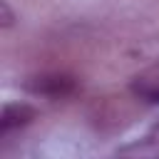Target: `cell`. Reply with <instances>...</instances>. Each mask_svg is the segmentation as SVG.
<instances>
[{
    "label": "cell",
    "instance_id": "6da1fadb",
    "mask_svg": "<svg viewBox=\"0 0 159 159\" xmlns=\"http://www.w3.org/2000/svg\"><path fill=\"white\" fill-rule=\"evenodd\" d=\"M77 87H80V82L72 75H65V72H45V75H35V77L25 80V89L30 94L47 97V99L72 97L77 92Z\"/></svg>",
    "mask_w": 159,
    "mask_h": 159
},
{
    "label": "cell",
    "instance_id": "7a4b0ae2",
    "mask_svg": "<svg viewBox=\"0 0 159 159\" xmlns=\"http://www.w3.org/2000/svg\"><path fill=\"white\" fill-rule=\"evenodd\" d=\"M129 89L134 97H139L147 104H159V62L144 67L142 72H137L129 82Z\"/></svg>",
    "mask_w": 159,
    "mask_h": 159
},
{
    "label": "cell",
    "instance_id": "3957f363",
    "mask_svg": "<svg viewBox=\"0 0 159 159\" xmlns=\"http://www.w3.org/2000/svg\"><path fill=\"white\" fill-rule=\"evenodd\" d=\"M117 157H132V159H157L159 157V119L149 127V132L142 139H134L114 152Z\"/></svg>",
    "mask_w": 159,
    "mask_h": 159
},
{
    "label": "cell",
    "instance_id": "277c9868",
    "mask_svg": "<svg viewBox=\"0 0 159 159\" xmlns=\"http://www.w3.org/2000/svg\"><path fill=\"white\" fill-rule=\"evenodd\" d=\"M35 107L25 104V102H10L2 107V114H0V137H7L10 132H17L22 127H27L32 119H35Z\"/></svg>",
    "mask_w": 159,
    "mask_h": 159
},
{
    "label": "cell",
    "instance_id": "5b68a950",
    "mask_svg": "<svg viewBox=\"0 0 159 159\" xmlns=\"http://www.w3.org/2000/svg\"><path fill=\"white\" fill-rule=\"evenodd\" d=\"M0 10H2V30H7V27L12 25V20H15V15H12V10H10V5H7V2H2V5H0Z\"/></svg>",
    "mask_w": 159,
    "mask_h": 159
}]
</instances>
